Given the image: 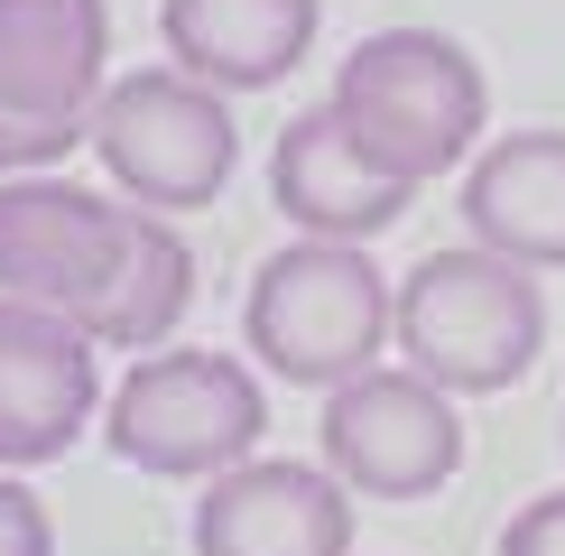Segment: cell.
<instances>
[{
	"label": "cell",
	"instance_id": "6da1fadb",
	"mask_svg": "<svg viewBox=\"0 0 565 556\" xmlns=\"http://www.w3.org/2000/svg\"><path fill=\"white\" fill-rule=\"evenodd\" d=\"M324 111L362 139L371 168H390L398 185L427 195L436 177L473 168L482 130H491V84L473 65V46H455L445 29H371L334 65Z\"/></svg>",
	"mask_w": 565,
	"mask_h": 556
},
{
	"label": "cell",
	"instance_id": "ba28073f",
	"mask_svg": "<svg viewBox=\"0 0 565 556\" xmlns=\"http://www.w3.org/2000/svg\"><path fill=\"white\" fill-rule=\"evenodd\" d=\"M139 204L130 195H93L75 177H0V297H29V307L75 316L111 288L130 250Z\"/></svg>",
	"mask_w": 565,
	"mask_h": 556
},
{
	"label": "cell",
	"instance_id": "8992f818",
	"mask_svg": "<svg viewBox=\"0 0 565 556\" xmlns=\"http://www.w3.org/2000/svg\"><path fill=\"white\" fill-rule=\"evenodd\" d=\"M111 84L103 0H0V177H46L93 139Z\"/></svg>",
	"mask_w": 565,
	"mask_h": 556
},
{
	"label": "cell",
	"instance_id": "9a60e30c",
	"mask_svg": "<svg viewBox=\"0 0 565 556\" xmlns=\"http://www.w3.org/2000/svg\"><path fill=\"white\" fill-rule=\"evenodd\" d=\"M0 556H56V520L19 473H0Z\"/></svg>",
	"mask_w": 565,
	"mask_h": 556
},
{
	"label": "cell",
	"instance_id": "52a82bcc",
	"mask_svg": "<svg viewBox=\"0 0 565 556\" xmlns=\"http://www.w3.org/2000/svg\"><path fill=\"white\" fill-rule=\"evenodd\" d=\"M324 473L352 501H427L463 473V408L408 362H371L324 389Z\"/></svg>",
	"mask_w": 565,
	"mask_h": 556
},
{
	"label": "cell",
	"instance_id": "30bf717a",
	"mask_svg": "<svg viewBox=\"0 0 565 556\" xmlns=\"http://www.w3.org/2000/svg\"><path fill=\"white\" fill-rule=\"evenodd\" d=\"M195 556H352V492L324 463L250 455L204 482Z\"/></svg>",
	"mask_w": 565,
	"mask_h": 556
},
{
	"label": "cell",
	"instance_id": "8fae6325",
	"mask_svg": "<svg viewBox=\"0 0 565 556\" xmlns=\"http://www.w3.org/2000/svg\"><path fill=\"white\" fill-rule=\"evenodd\" d=\"M269 204L288 214L306 242H381V232L417 204V185H398L390 168H371L362 139L334 111H297L269 149Z\"/></svg>",
	"mask_w": 565,
	"mask_h": 556
},
{
	"label": "cell",
	"instance_id": "9c48e42d",
	"mask_svg": "<svg viewBox=\"0 0 565 556\" xmlns=\"http://www.w3.org/2000/svg\"><path fill=\"white\" fill-rule=\"evenodd\" d=\"M103 408V343L75 316L0 297V473L56 463Z\"/></svg>",
	"mask_w": 565,
	"mask_h": 556
},
{
	"label": "cell",
	"instance_id": "4fadbf2b",
	"mask_svg": "<svg viewBox=\"0 0 565 556\" xmlns=\"http://www.w3.org/2000/svg\"><path fill=\"white\" fill-rule=\"evenodd\" d=\"M463 232L520 269H565V130H501L463 168Z\"/></svg>",
	"mask_w": 565,
	"mask_h": 556
},
{
	"label": "cell",
	"instance_id": "5b68a950",
	"mask_svg": "<svg viewBox=\"0 0 565 556\" xmlns=\"http://www.w3.org/2000/svg\"><path fill=\"white\" fill-rule=\"evenodd\" d=\"M93 158H103L111 195L149 204V214H195L214 204L242 168V130H232V93L195 84L185 65H139L111 75L93 103Z\"/></svg>",
	"mask_w": 565,
	"mask_h": 556
},
{
	"label": "cell",
	"instance_id": "277c9868",
	"mask_svg": "<svg viewBox=\"0 0 565 556\" xmlns=\"http://www.w3.org/2000/svg\"><path fill=\"white\" fill-rule=\"evenodd\" d=\"M103 436L121 463H139L158 482H214V473L260 455L269 389L242 353L168 343V353H139L121 371V389L103 399Z\"/></svg>",
	"mask_w": 565,
	"mask_h": 556
},
{
	"label": "cell",
	"instance_id": "3957f363",
	"mask_svg": "<svg viewBox=\"0 0 565 556\" xmlns=\"http://www.w3.org/2000/svg\"><path fill=\"white\" fill-rule=\"evenodd\" d=\"M390 353L455 399H491V389L529 381V362L547 353V288H537V269L501 260L482 242L427 250L398 278Z\"/></svg>",
	"mask_w": 565,
	"mask_h": 556
},
{
	"label": "cell",
	"instance_id": "7a4b0ae2",
	"mask_svg": "<svg viewBox=\"0 0 565 556\" xmlns=\"http://www.w3.org/2000/svg\"><path fill=\"white\" fill-rule=\"evenodd\" d=\"M398 278H381L371 242H297L269 250L242 297V343L288 389H343L390 353Z\"/></svg>",
	"mask_w": 565,
	"mask_h": 556
},
{
	"label": "cell",
	"instance_id": "7c38bea8",
	"mask_svg": "<svg viewBox=\"0 0 565 556\" xmlns=\"http://www.w3.org/2000/svg\"><path fill=\"white\" fill-rule=\"evenodd\" d=\"M324 29V0H158L168 65L214 93H269L306 65Z\"/></svg>",
	"mask_w": 565,
	"mask_h": 556
},
{
	"label": "cell",
	"instance_id": "5bb4252c",
	"mask_svg": "<svg viewBox=\"0 0 565 556\" xmlns=\"http://www.w3.org/2000/svg\"><path fill=\"white\" fill-rule=\"evenodd\" d=\"M185 307H195V250H185L177 214H149V204H139L111 288L84 307V334L103 343V353H130L139 362V353H168V343H177Z\"/></svg>",
	"mask_w": 565,
	"mask_h": 556
},
{
	"label": "cell",
	"instance_id": "2e32d148",
	"mask_svg": "<svg viewBox=\"0 0 565 556\" xmlns=\"http://www.w3.org/2000/svg\"><path fill=\"white\" fill-rule=\"evenodd\" d=\"M501 556H565V482L501 520Z\"/></svg>",
	"mask_w": 565,
	"mask_h": 556
}]
</instances>
